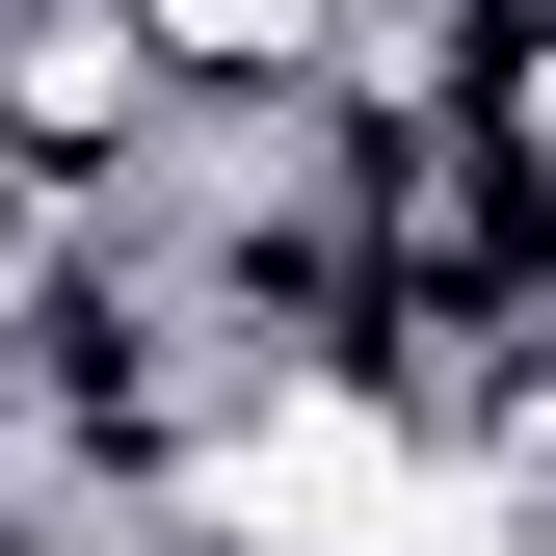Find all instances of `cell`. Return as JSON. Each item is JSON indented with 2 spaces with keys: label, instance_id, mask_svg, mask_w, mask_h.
I'll return each mask as SVG.
<instances>
[{
  "label": "cell",
  "instance_id": "cell-1",
  "mask_svg": "<svg viewBox=\"0 0 556 556\" xmlns=\"http://www.w3.org/2000/svg\"><path fill=\"white\" fill-rule=\"evenodd\" d=\"M132 53H160V106H318V53H344V0H106Z\"/></svg>",
  "mask_w": 556,
  "mask_h": 556
},
{
  "label": "cell",
  "instance_id": "cell-2",
  "mask_svg": "<svg viewBox=\"0 0 556 556\" xmlns=\"http://www.w3.org/2000/svg\"><path fill=\"white\" fill-rule=\"evenodd\" d=\"M53 292H80V213H53V186H27V160H0V344H27Z\"/></svg>",
  "mask_w": 556,
  "mask_h": 556
}]
</instances>
